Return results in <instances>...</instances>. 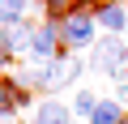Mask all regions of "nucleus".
<instances>
[{
  "mask_svg": "<svg viewBox=\"0 0 128 124\" xmlns=\"http://www.w3.org/2000/svg\"><path fill=\"white\" fill-rule=\"evenodd\" d=\"M94 30H98L94 5H86V0H77L68 17H60V39H64V47H90V43H94Z\"/></svg>",
  "mask_w": 128,
  "mask_h": 124,
  "instance_id": "obj_1",
  "label": "nucleus"
},
{
  "mask_svg": "<svg viewBox=\"0 0 128 124\" xmlns=\"http://www.w3.org/2000/svg\"><path fill=\"white\" fill-rule=\"evenodd\" d=\"M94 69L107 77H120L128 69V47L120 34H102V43H94Z\"/></svg>",
  "mask_w": 128,
  "mask_h": 124,
  "instance_id": "obj_2",
  "label": "nucleus"
},
{
  "mask_svg": "<svg viewBox=\"0 0 128 124\" xmlns=\"http://www.w3.org/2000/svg\"><path fill=\"white\" fill-rule=\"evenodd\" d=\"M60 43H64V39H60V22H43V26L30 34V56H34V60H51Z\"/></svg>",
  "mask_w": 128,
  "mask_h": 124,
  "instance_id": "obj_3",
  "label": "nucleus"
},
{
  "mask_svg": "<svg viewBox=\"0 0 128 124\" xmlns=\"http://www.w3.org/2000/svg\"><path fill=\"white\" fill-rule=\"evenodd\" d=\"M94 22H98L107 34H124V26H128V9L120 5V0H102V5H94Z\"/></svg>",
  "mask_w": 128,
  "mask_h": 124,
  "instance_id": "obj_4",
  "label": "nucleus"
},
{
  "mask_svg": "<svg viewBox=\"0 0 128 124\" xmlns=\"http://www.w3.org/2000/svg\"><path fill=\"white\" fill-rule=\"evenodd\" d=\"M30 124H73V107L47 98V103H38V107L30 111Z\"/></svg>",
  "mask_w": 128,
  "mask_h": 124,
  "instance_id": "obj_5",
  "label": "nucleus"
},
{
  "mask_svg": "<svg viewBox=\"0 0 128 124\" xmlns=\"http://www.w3.org/2000/svg\"><path fill=\"white\" fill-rule=\"evenodd\" d=\"M30 34L34 30H26L22 22L17 26H0V43H4L9 51H30Z\"/></svg>",
  "mask_w": 128,
  "mask_h": 124,
  "instance_id": "obj_6",
  "label": "nucleus"
},
{
  "mask_svg": "<svg viewBox=\"0 0 128 124\" xmlns=\"http://www.w3.org/2000/svg\"><path fill=\"white\" fill-rule=\"evenodd\" d=\"M124 103L120 98H102L98 107H94V115H90V124H120L124 120V111H120Z\"/></svg>",
  "mask_w": 128,
  "mask_h": 124,
  "instance_id": "obj_7",
  "label": "nucleus"
},
{
  "mask_svg": "<svg viewBox=\"0 0 128 124\" xmlns=\"http://www.w3.org/2000/svg\"><path fill=\"white\" fill-rule=\"evenodd\" d=\"M26 5L30 0H0V26H17L26 17Z\"/></svg>",
  "mask_w": 128,
  "mask_h": 124,
  "instance_id": "obj_8",
  "label": "nucleus"
},
{
  "mask_svg": "<svg viewBox=\"0 0 128 124\" xmlns=\"http://www.w3.org/2000/svg\"><path fill=\"white\" fill-rule=\"evenodd\" d=\"M94 107H98V98H94L90 90H81V94L73 98V115H86V120H90V115H94Z\"/></svg>",
  "mask_w": 128,
  "mask_h": 124,
  "instance_id": "obj_9",
  "label": "nucleus"
},
{
  "mask_svg": "<svg viewBox=\"0 0 128 124\" xmlns=\"http://www.w3.org/2000/svg\"><path fill=\"white\" fill-rule=\"evenodd\" d=\"M115 81H120V103H124V107H128V69H124V73H120V77H115Z\"/></svg>",
  "mask_w": 128,
  "mask_h": 124,
  "instance_id": "obj_10",
  "label": "nucleus"
},
{
  "mask_svg": "<svg viewBox=\"0 0 128 124\" xmlns=\"http://www.w3.org/2000/svg\"><path fill=\"white\" fill-rule=\"evenodd\" d=\"M4 64H9V47L0 43V69H4Z\"/></svg>",
  "mask_w": 128,
  "mask_h": 124,
  "instance_id": "obj_11",
  "label": "nucleus"
},
{
  "mask_svg": "<svg viewBox=\"0 0 128 124\" xmlns=\"http://www.w3.org/2000/svg\"><path fill=\"white\" fill-rule=\"evenodd\" d=\"M0 90H4V77H0Z\"/></svg>",
  "mask_w": 128,
  "mask_h": 124,
  "instance_id": "obj_12",
  "label": "nucleus"
},
{
  "mask_svg": "<svg viewBox=\"0 0 128 124\" xmlns=\"http://www.w3.org/2000/svg\"><path fill=\"white\" fill-rule=\"evenodd\" d=\"M120 124H128V120H120Z\"/></svg>",
  "mask_w": 128,
  "mask_h": 124,
  "instance_id": "obj_13",
  "label": "nucleus"
}]
</instances>
